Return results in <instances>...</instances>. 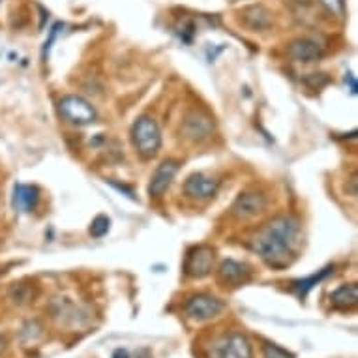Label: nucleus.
<instances>
[{
	"mask_svg": "<svg viewBox=\"0 0 358 358\" xmlns=\"http://www.w3.org/2000/svg\"><path fill=\"white\" fill-rule=\"evenodd\" d=\"M300 223L293 216H280L266 222L252 238V250L261 255L264 263L274 268H283L294 257L299 242Z\"/></svg>",
	"mask_w": 358,
	"mask_h": 358,
	"instance_id": "nucleus-1",
	"label": "nucleus"
},
{
	"mask_svg": "<svg viewBox=\"0 0 358 358\" xmlns=\"http://www.w3.org/2000/svg\"><path fill=\"white\" fill-rule=\"evenodd\" d=\"M131 141L143 158H154L162 147V131L158 124L148 117L137 118L131 128Z\"/></svg>",
	"mask_w": 358,
	"mask_h": 358,
	"instance_id": "nucleus-2",
	"label": "nucleus"
},
{
	"mask_svg": "<svg viewBox=\"0 0 358 358\" xmlns=\"http://www.w3.org/2000/svg\"><path fill=\"white\" fill-rule=\"evenodd\" d=\"M210 358H252V343L244 334L231 332V334L222 336L220 340L212 343Z\"/></svg>",
	"mask_w": 358,
	"mask_h": 358,
	"instance_id": "nucleus-3",
	"label": "nucleus"
},
{
	"mask_svg": "<svg viewBox=\"0 0 358 358\" xmlns=\"http://www.w3.org/2000/svg\"><path fill=\"white\" fill-rule=\"evenodd\" d=\"M60 117L76 126H88L96 120V109L79 96H66L59 103Z\"/></svg>",
	"mask_w": 358,
	"mask_h": 358,
	"instance_id": "nucleus-4",
	"label": "nucleus"
},
{
	"mask_svg": "<svg viewBox=\"0 0 358 358\" xmlns=\"http://www.w3.org/2000/svg\"><path fill=\"white\" fill-rule=\"evenodd\" d=\"M225 304L212 294H194L186 300L184 311L194 321H210L223 311Z\"/></svg>",
	"mask_w": 358,
	"mask_h": 358,
	"instance_id": "nucleus-5",
	"label": "nucleus"
},
{
	"mask_svg": "<svg viewBox=\"0 0 358 358\" xmlns=\"http://www.w3.org/2000/svg\"><path fill=\"white\" fill-rule=\"evenodd\" d=\"M214 266V250L208 246H197L189 250L184 261V272L189 278H205Z\"/></svg>",
	"mask_w": 358,
	"mask_h": 358,
	"instance_id": "nucleus-6",
	"label": "nucleus"
},
{
	"mask_svg": "<svg viewBox=\"0 0 358 358\" xmlns=\"http://www.w3.org/2000/svg\"><path fill=\"white\" fill-rule=\"evenodd\" d=\"M217 188H220V182H217L214 176H208L205 173H195V175L188 176V180L184 182V194L197 201H205L214 197Z\"/></svg>",
	"mask_w": 358,
	"mask_h": 358,
	"instance_id": "nucleus-7",
	"label": "nucleus"
},
{
	"mask_svg": "<svg viewBox=\"0 0 358 358\" xmlns=\"http://www.w3.org/2000/svg\"><path fill=\"white\" fill-rule=\"evenodd\" d=\"M266 208V197L257 192H246L236 197V201L231 206V212L241 220H248L261 214Z\"/></svg>",
	"mask_w": 358,
	"mask_h": 358,
	"instance_id": "nucleus-8",
	"label": "nucleus"
},
{
	"mask_svg": "<svg viewBox=\"0 0 358 358\" xmlns=\"http://www.w3.org/2000/svg\"><path fill=\"white\" fill-rule=\"evenodd\" d=\"M176 173H178V164L173 162V159H167L164 164H159L158 169L154 171L152 178H150V186H148L150 197H162L175 180Z\"/></svg>",
	"mask_w": 358,
	"mask_h": 358,
	"instance_id": "nucleus-9",
	"label": "nucleus"
},
{
	"mask_svg": "<svg viewBox=\"0 0 358 358\" xmlns=\"http://www.w3.org/2000/svg\"><path fill=\"white\" fill-rule=\"evenodd\" d=\"M250 266L244 263H238V261H233V259H227L220 264V271H217V276H220V282L229 285V287H241L250 280Z\"/></svg>",
	"mask_w": 358,
	"mask_h": 358,
	"instance_id": "nucleus-10",
	"label": "nucleus"
},
{
	"mask_svg": "<svg viewBox=\"0 0 358 358\" xmlns=\"http://www.w3.org/2000/svg\"><path fill=\"white\" fill-rule=\"evenodd\" d=\"M212 120L199 111H192L184 122V136L195 143L206 141L212 136Z\"/></svg>",
	"mask_w": 358,
	"mask_h": 358,
	"instance_id": "nucleus-11",
	"label": "nucleus"
},
{
	"mask_svg": "<svg viewBox=\"0 0 358 358\" xmlns=\"http://www.w3.org/2000/svg\"><path fill=\"white\" fill-rule=\"evenodd\" d=\"M289 57L296 62L302 64H311V62H317L323 57V51L319 48L315 41L311 40H294L291 41V45L287 49Z\"/></svg>",
	"mask_w": 358,
	"mask_h": 358,
	"instance_id": "nucleus-12",
	"label": "nucleus"
},
{
	"mask_svg": "<svg viewBox=\"0 0 358 358\" xmlns=\"http://www.w3.org/2000/svg\"><path fill=\"white\" fill-rule=\"evenodd\" d=\"M38 201H40V192L34 186H29V184H17L13 188V208L17 212H32L38 206Z\"/></svg>",
	"mask_w": 358,
	"mask_h": 358,
	"instance_id": "nucleus-13",
	"label": "nucleus"
},
{
	"mask_svg": "<svg viewBox=\"0 0 358 358\" xmlns=\"http://www.w3.org/2000/svg\"><path fill=\"white\" fill-rule=\"evenodd\" d=\"M330 302H332L336 310H352L358 304L357 283H347V285H341V287L336 289L334 293L330 294Z\"/></svg>",
	"mask_w": 358,
	"mask_h": 358,
	"instance_id": "nucleus-14",
	"label": "nucleus"
},
{
	"mask_svg": "<svg viewBox=\"0 0 358 358\" xmlns=\"http://www.w3.org/2000/svg\"><path fill=\"white\" fill-rule=\"evenodd\" d=\"M334 272V268L332 266H329V268H324V271H321L319 274H315V276L311 278H306V280H300V282H294V289H296V293L300 294V296H306V294L310 293L311 289L315 287L321 280H324V278L329 276V274H332Z\"/></svg>",
	"mask_w": 358,
	"mask_h": 358,
	"instance_id": "nucleus-15",
	"label": "nucleus"
},
{
	"mask_svg": "<svg viewBox=\"0 0 358 358\" xmlns=\"http://www.w3.org/2000/svg\"><path fill=\"white\" fill-rule=\"evenodd\" d=\"M32 296H34V291H32V287L30 285H23V283H15L12 287V291H10V299L15 302V304H27L29 300H32Z\"/></svg>",
	"mask_w": 358,
	"mask_h": 358,
	"instance_id": "nucleus-16",
	"label": "nucleus"
},
{
	"mask_svg": "<svg viewBox=\"0 0 358 358\" xmlns=\"http://www.w3.org/2000/svg\"><path fill=\"white\" fill-rule=\"evenodd\" d=\"M319 2L323 4V8L330 13V15H334V17L338 19L345 17V0H319Z\"/></svg>",
	"mask_w": 358,
	"mask_h": 358,
	"instance_id": "nucleus-17",
	"label": "nucleus"
},
{
	"mask_svg": "<svg viewBox=\"0 0 358 358\" xmlns=\"http://www.w3.org/2000/svg\"><path fill=\"white\" fill-rule=\"evenodd\" d=\"M109 217L106 216H98L92 222V225H90V235L96 236V238H101L103 235H107V231H109Z\"/></svg>",
	"mask_w": 358,
	"mask_h": 358,
	"instance_id": "nucleus-18",
	"label": "nucleus"
},
{
	"mask_svg": "<svg viewBox=\"0 0 358 358\" xmlns=\"http://www.w3.org/2000/svg\"><path fill=\"white\" fill-rule=\"evenodd\" d=\"M263 357L264 358H294L293 355L282 347L274 345V343H264L263 345Z\"/></svg>",
	"mask_w": 358,
	"mask_h": 358,
	"instance_id": "nucleus-19",
	"label": "nucleus"
},
{
	"mask_svg": "<svg viewBox=\"0 0 358 358\" xmlns=\"http://www.w3.org/2000/svg\"><path fill=\"white\" fill-rule=\"evenodd\" d=\"M345 81H349V85H351V92H352V94H357V81H355V77H352L351 73H347Z\"/></svg>",
	"mask_w": 358,
	"mask_h": 358,
	"instance_id": "nucleus-20",
	"label": "nucleus"
},
{
	"mask_svg": "<svg viewBox=\"0 0 358 358\" xmlns=\"http://www.w3.org/2000/svg\"><path fill=\"white\" fill-rule=\"evenodd\" d=\"M113 358H129V355L126 349H117V351L113 352Z\"/></svg>",
	"mask_w": 358,
	"mask_h": 358,
	"instance_id": "nucleus-21",
	"label": "nucleus"
},
{
	"mask_svg": "<svg viewBox=\"0 0 358 358\" xmlns=\"http://www.w3.org/2000/svg\"><path fill=\"white\" fill-rule=\"evenodd\" d=\"M4 345H6V340H4V338H2V336H0V351H2V349H4Z\"/></svg>",
	"mask_w": 358,
	"mask_h": 358,
	"instance_id": "nucleus-22",
	"label": "nucleus"
}]
</instances>
